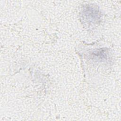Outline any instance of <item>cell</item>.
<instances>
[{
	"label": "cell",
	"instance_id": "6da1fadb",
	"mask_svg": "<svg viewBox=\"0 0 121 121\" xmlns=\"http://www.w3.org/2000/svg\"><path fill=\"white\" fill-rule=\"evenodd\" d=\"M93 57H95V58H98V59H101L102 60H103L104 59H106L107 57L106 53L104 51H103L102 50H100L98 51L94 52L93 53Z\"/></svg>",
	"mask_w": 121,
	"mask_h": 121
}]
</instances>
